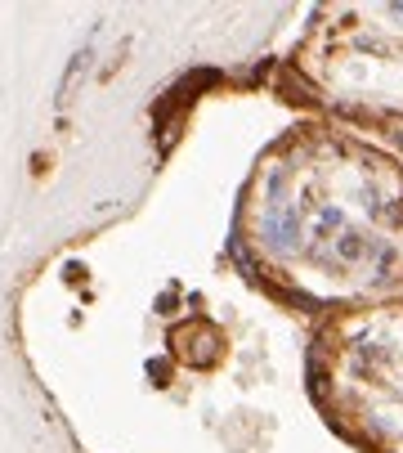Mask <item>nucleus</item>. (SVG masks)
<instances>
[{
    "label": "nucleus",
    "instance_id": "2",
    "mask_svg": "<svg viewBox=\"0 0 403 453\" xmlns=\"http://www.w3.org/2000/svg\"><path fill=\"white\" fill-rule=\"evenodd\" d=\"M331 418L381 453H403V301L350 314L318 346Z\"/></svg>",
    "mask_w": 403,
    "mask_h": 453
},
{
    "label": "nucleus",
    "instance_id": "1",
    "mask_svg": "<svg viewBox=\"0 0 403 453\" xmlns=\"http://www.w3.org/2000/svg\"><path fill=\"white\" fill-rule=\"evenodd\" d=\"M251 242L287 288L346 301L403 279V175L381 153L305 135L264 162Z\"/></svg>",
    "mask_w": 403,
    "mask_h": 453
}]
</instances>
